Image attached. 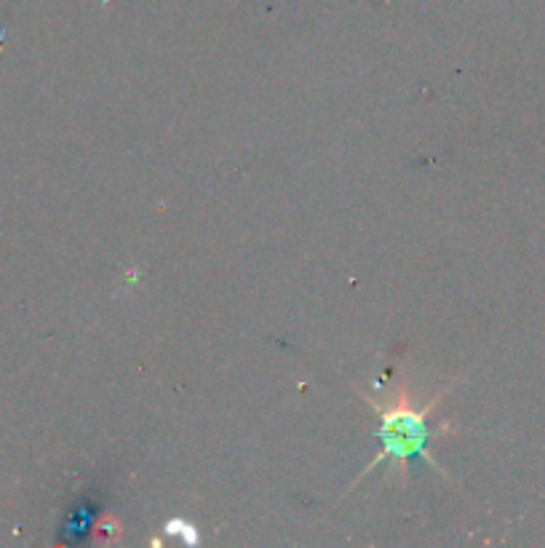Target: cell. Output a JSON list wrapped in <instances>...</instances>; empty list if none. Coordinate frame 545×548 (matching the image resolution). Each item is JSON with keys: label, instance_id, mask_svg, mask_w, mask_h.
Returning <instances> with one entry per match:
<instances>
[{"label": "cell", "instance_id": "cell-1", "mask_svg": "<svg viewBox=\"0 0 545 548\" xmlns=\"http://www.w3.org/2000/svg\"><path fill=\"white\" fill-rule=\"evenodd\" d=\"M449 391H452V385L441 388V391L436 393V396H431V399H417V396H412L407 383L399 380L391 401H377L372 399V396H364V401L375 409L377 418H380L377 439L383 442V450L377 452L375 458H372V463L358 474L356 484L361 482L372 468H377L380 463H388V460H399L396 466H399L401 479H407L409 460L415 458H423L428 466L436 468L439 474H444L449 479L447 471H444V468L436 463V458H433L431 452H428V439H431V436H447L449 431H452L449 426H431L433 412H436V407H439L441 401L447 399Z\"/></svg>", "mask_w": 545, "mask_h": 548}]
</instances>
